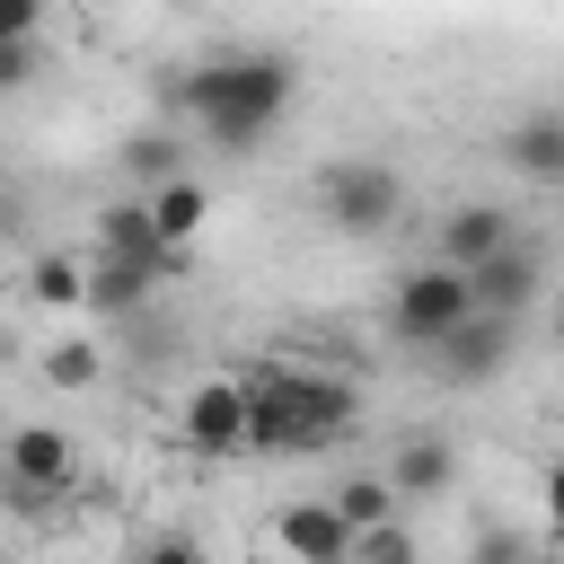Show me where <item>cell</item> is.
I'll return each mask as SVG.
<instances>
[{
  "instance_id": "6da1fadb",
  "label": "cell",
  "mask_w": 564,
  "mask_h": 564,
  "mask_svg": "<svg viewBox=\"0 0 564 564\" xmlns=\"http://www.w3.org/2000/svg\"><path fill=\"white\" fill-rule=\"evenodd\" d=\"M238 388H247V449H273V458L335 449L361 423V388L352 379H326V370H300V361H264Z\"/></svg>"
},
{
  "instance_id": "7a4b0ae2",
  "label": "cell",
  "mask_w": 564,
  "mask_h": 564,
  "mask_svg": "<svg viewBox=\"0 0 564 564\" xmlns=\"http://www.w3.org/2000/svg\"><path fill=\"white\" fill-rule=\"evenodd\" d=\"M291 62L282 53H229V62H203L194 79H185V106H194V123L220 141V150H256L264 141V123L291 106Z\"/></svg>"
},
{
  "instance_id": "3957f363",
  "label": "cell",
  "mask_w": 564,
  "mask_h": 564,
  "mask_svg": "<svg viewBox=\"0 0 564 564\" xmlns=\"http://www.w3.org/2000/svg\"><path fill=\"white\" fill-rule=\"evenodd\" d=\"M467 317H476V308H467V282H458L449 264H414V273L397 282V300H388V326H397V344H414V352H441Z\"/></svg>"
},
{
  "instance_id": "277c9868",
  "label": "cell",
  "mask_w": 564,
  "mask_h": 564,
  "mask_svg": "<svg viewBox=\"0 0 564 564\" xmlns=\"http://www.w3.org/2000/svg\"><path fill=\"white\" fill-rule=\"evenodd\" d=\"M397 212H405V176H397V167H379V159H344V167H326V220H335V229L379 238Z\"/></svg>"
},
{
  "instance_id": "5b68a950",
  "label": "cell",
  "mask_w": 564,
  "mask_h": 564,
  "mask_svg": "<svg viewBox=\"0 0 564 564\" xmlns=\"http://www.w3.org/2000/svg\"><path fill=\"white\" fill-rule=\"evenodd\" d=\"M0 476L26 485V494H53V502H62V494L79 485V449H70L62 423H18L9 449H0Z\"/></svg>"
},
{
  "instance_id": "8992f818",
  "label": "cell",
  "mask_w": 564,
  "mask_h": 564,
  "mask_svg": "<svg viewBox=\"0 0 564 564\" xmlns=\"http://www.w3.org/2000/svg\"><path fill=\"white\" fill-rule=\"evenodd\" d=\"M458 282H467V308H476V317H502V326H520V308L538 300L546 264H538V247H502V256L467 264Z\"/></svg>"
},
{
  "instance_id": "52a82bcc",
  "label": "cell",
  "mask_w": 564,
  "mask_h": 564,
  "mask_svg": "<svg viewBox=\"0 0 564 564\" xmlns=\"http://www.w3.org/2000/svg\"><path fill=\"white\" fill-rule=\"evenodd\" d=\"M176 432L194 441V449H247V388L238 379H194L185 388V405H176Z\"/></svg>"
},
{
  "instance_id": "ba28073f",
  "label": "cell",
  "mask_w": 564,
  "mask_h": 564,
  "mask_svg": "<svg viewBox=\"0 0 564 564\" xmlns=\"http://www.w3.org/2000/svg\"><path fill=\"white\" fill-rule=\"evenodd\" d=\"M273 555H282V564H344L352 538H344V520H335L326 502H282V520H273Z\"/></svg>"
},
{
  "instance_id": "9c48e42d",
  "label": "cell",
  "mask_w": 564,
  "mask_h": 564,
  "mask_svg": "<svg viewBox=\"0 0 564 564\" xmlns=\"http://www.w3.org/2000/svg\"><path fill=\"white\" fill-rule=\"evenodd\" d=\"M502 247H520V229H511V212H494V203H458V212L441 220V264H449V273H467V264H485V256H502Z\"/></svg>"
},
{
  "instance_id": "30bf717a",
  "label": "cell",
  "mask_w": 564,
  "mask_h": 564,
  "mask_svg": "<svg viewBox=\"0 0 564 564\" xmlns=\"http://www.w3.org/2000/svg\"><path fill=\"white\" fill-rule=\"evenodd\" d=\"M141 212H150V238H159L167 256H185V238L212 220V194H203L194 176H167L159 194H141Z\"/></svg>"
},
{
  "instance_id": "8fae6325",
  "label": "cell",
  "mask_w": 564,
  "mask_h": 564,
  "mask_svg": "<svg viewBox=\"0 0 564 564\" xmlns=\"http://www.w3.org/2000/svg\"><path fill=\"white\" fill-rule=\"evenodd\" d=\"M97 256H123V264H150L159 282L176 273V256H167V247L150 238V212H141V203H106V212H97Z\"/></svg>"
},
{
  "instance_id": "7c38bea8",
  "label": "cell",
  "mask_w": 564,
  "mask_h": 564,
  "mask_svg": "<svg viewBox=\"0 0 564 564\" xmlns=\"http://www.w3.org/2000/svg\"><path fill=\"white\" fill-rule=\"evenodd\" d=\"M511 335H520V326H502V317H467V326L441 344V370H449V379H494V370L511 361Z\"/></svg>"
},
{
  "instance_id": "4fadbf2b",
  "label": "cell",
  "mask_w": 564,
  "mask_h": 564,
  "mask_svg": "<svg viewBox=\"0 0 564 564\" xmlns=\"http://www.w3.org/2000/svg\"><path fill=\"white\" fill-rule=\"evenodd\" d=\"M79 273H88L79 308H141V300L159 291V273H150V264H123V256H97V264H79Z\"/></svg>"
},
{
  "instance_id": "5bb4252c",
  "label": "cell",
  "mask_w": 564,
  "mask_h": 564,
  "mask_svg": "<svg viewBox=\"0 0 564 564\" xmlns=\"http://www.w3.org/2000/svg\"><path fill=\"white\" fill-rule=\"evenodd\" d=\"M449 476H458L449 441H405L397 467H388V494H397V502H405V494H449Z\"/></svg>"
},
{
  "instance_id": "9a60e30c",
  "label": "cell",
  "mask_w": 564,
  "mask_h": 564,
  "mask_svg": "<svg viewBox=\"0 0 564 564\" xmlns=\"http://www.w3.org/2000/svg\"><path fill=\"white\" fill-rule=\"evenodd\" d=\"M511 167H529L538 185H555V176H564V115H529V123L511 132Z\"/></svg>"
},
{
  "instance_id": "2e32d148",
  "label": "cell",
  "mask_w": 564,
  "mask_h": 564,
  "mask_svg": "<svg viewBox=\"0 0 564 564\" xmlns=\"http://www.w3.org/2000/svg\"><path fill=\"white\" fill-rule=\"evenodd\" d=\"M326 511L344 520V538H361V529L397 520V494H388V476H352V485H335V502H326Z\"/></svg>"
},
{
  "instance_id": "e0dca14e",
  "label": "cell",
  "mask_w": 564,
  "mask_h": 564,
  "mask_svg": "<svg viewBox=\"0 0 564 564\" xmlns=\"http://www.w3.org/2000/svg\"><path fill=\"white\" fill-rule=\"evenodd\" d=\"M26 291H35L44 308H79V291H88V273H79V256H62V247H44V256L26 264Z\"/></svg>"
},
{
  "instance_id": "ac0fdd59",
  "label": "cell",
  "mask_w": 564,
  "mask_h": 564,
  "mask_svg": "<svg viewBox=\"0 0 564 564\" xmlns=\"http://www.w3.org/2000/svg\"><path fill=\"white\" fill-rule=\"evenodd\" d=\"M123 176H132L141 194H159L167 176H185V167H176V141H167V132H141V141H123Z\"/></svg>"
},
{
  "instance_id": "d6986e66",
  "label": "cell",
  "mask_w": 564,
  "mask_h": 564,
  "mask_svg": "<svg viewBox=\"0 0 564 564\" xmlns=\"http://www.w3.org/2000/svg\"><path fill=\"white\" fill-rule=\"evenodd\" d=\"M44 379H53V388H97V379H106V352H97V344H53V352H44Z\"/></svg>"
},
{
  "instance_id": "ffe728a7",
  "label": "cell",
  "mask_w": 564,
  "mask_h": 564,
  "mask_svg": "<svg viewBox=\"0 0 564 564\" xmlns=\"http://www.w3.org/2000/svg\"><path fill=\"white\" fill-rule=\"evenodd\" d=\"M344 564H414V538H405L397 520H379V529H361V538H352V555H344Z\"/></svg>"
},
{
  "instance_id": "44dd1931",
  "label": "cell",
  "mask_w": 564,
  "mask_h": 564,
  "mask_svg": "<svg viewBox=\"0 0 564 564\" xmlns=\"http://www.w3.org/2000/svg\"><path fill=\"white\" fill-rule=\"evenodd\" d=\"M35 26H44L35 0H0V44H35Z\"/></svg>"
},
{
  "instance_id": "7402d4cb",
  "label": "cell",
  "mask_w": 564,
  "mask_h": 564,
  "mask_svg": "<svg viewBox=\"0 0 564 564\" xmlns=\"http://www.w3.org/2000/svg\"><path fill=\"white\" fill-rule=\"evenodd\" d=\"M132 564H203V546H194L185 529H167V538H150V546L132 555Z\"/></svg>"
},
{
  "instance_id": "603a6c76",
  "label": "cell",
  "mask_w": 564,
  "mask_h": 564,
  "mask_svg": "<svg viewBox=\"0 0 564 564\" xmlns=\"http://www.w3.org/2000/svg\"><path fill=\"white\" fill-rule=\"evenodd\" d=\"M35 79V44H0V88H26Z\"/></svg>"
},
{
  "instance_id": "cb8c5ba5",
  "label": "cell",
  "mask_w": 564,
  "mask_h": 564,
  "mask_svg": "<svg viewBox=\"0 0 564 564\" xmlns=\"http://www.w3.org/2000/svg\"><path fill=\"white\" fill-rule=\"evenodd\" d=\"M476 564H538V555H529V546H520V538H502V546H485V555H476Z\"/></svg>"
}]
</instances>
